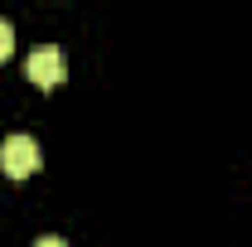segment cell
Segmentation results:
<instances>
[{
	"instance_id": "6da1fadb",
	"label": "cell",
	"mask_w": 252,
	"mask_h": 247,
	"mask_svg": "<svg viewBox=\"0 0 252 247\" xmlns=\"http://www.w3.org/2000/svg\"><path fill=\"white\" fill-rule=\"evenodd\" d=\"M39 141H30V136H10L5 146H0V170L10 175V180H30L34 170H39Z\"/></svg>"
},
{
	"instance_id": "7a4b0ae2",
	"label": "cell",
	"mask_w": 252,
	"mask_h": 247,
	"mask_svg": "<svg viewBox=\"0 0 252 247\" xmlns=\"http://www.w3.org/2000/svg\"><path fill=\"white\" fill-rule=\"evenodd\" d=\"M25 73H30V83H39L44 93L49 88H59L63 78H68V63H63V49H54V44H39L30 59H25Z\"/></svg>"
},
{
	"instance_id": "3957f363",
	"label": "cell",
	"mask_w": 252,
	"mask_h": 247,
	"mask_svg": "<svg viewBox=\"0 0 252 247\" xmlns=\"http://www.w3.org/2000/svg\"><path fill=\"white\" fill-rule=\"evenodd\" d=\"M10 54H15V30H10V25L0 20V63L10 59Z\"/></svg>"
}]
</instances>
